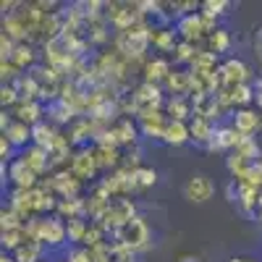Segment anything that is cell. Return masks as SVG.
I'll return each mask as SVG.
<instances>
[{
  "label": "cell",
  "mask_w": 262,
  "mask_h": 262,
  "mask_svg": "<svg viewBox=\"0 0 262 262\" xmlns=\"http://www.w3.org/2000/svg\"><path fill=\"white\" fill-rule=\"evenodd\" d=\"M170 71H173L170 60H168V58H163V55H155L152 60H144V69H142V74H144V76H142V81L163 86V84H165V79L170 76Z\"/></svg>",
  "instance_id": "7c38bea8"
},
{
  "label": "cell",
  "mask_w": 262,
  "mask_h": 262,
  "mask_svg": "<svg viewBox=\"0 0 262 262\" xmlns=\"http://www.w3.org/2000/svg\"><path fill=\"white\" fill-rule=\"evenodd\" d=\"M249 81H252V69L242 58H226L221 63V69H217V84H221V90H228V86H244Z\"/></svg>",
  "instance_id": "3957f363"
},
{
  "label": "cell",
  "mask_w": 262,
  "mask_h": 262,
  "mask_svg": "<svg viewBox=\"0 0 262 262\" xmlns=\"http://www.w3.org/2000/svg\"><path fill=\"white\" fill-rule=\"evenodd\" d=\"M202 11V16L205 18H210V21H217V18H221L223 13H226V8H231V3H228V0H205V3L200 6Z\"/></svg>",
  "instance_id": "cb8c5ba5"
},
{
  "label": "cell",
  "mask_w": 262,
  "mask_h": 262,
  "mask_svg": "<svg viewBox=\"0 0 262 262\" xmlns=\"http://www.w3.org/2000/svg\"><path fill=\"white\" fill-rule=\"evenodd\" d=\"M0 262H16V259H13V254H8V252H3V254H0Z\"/></svg>",
  "instance_id": "4316f807"
},
{
  "label": "cell",
  "mask_w": 262,
  "mask_h": 262,
  "mask_svg": "<svg viewBox=\"0 0 262 262\" xmlns=\"http://www.w3.org/2000/svg\"><path fill=\"white\" fill-rule=\"evenodd\" d=\"M3 137L21 152V149H27V147H32V126L29 123H21V121H11V126L3 131Z\"/></svg>",
  "instance_id": "2e32d148"
},
{
  "label": "cell",
  "mask_w": 262,
  "mask_h": 262,
  "mask_svg": "<svg viewBox=\"0 0 262 262\" xmlns=\"http://www.w3.org/2000/svg\"><path fill=\"white\" fill-rule=\"evenodd\" d=\"M242 134L231 126V123H221L217 126V131H215V139H212V144L207 147L210 152H226V155H231V152L242 144Z\"/></svg>",
  "instance_id": "8fae6325"
},
{
  "label": "cell",
  "mask_w": 262,
  "mask_h": 262,
  "mask_svg": "<svg viewBox=\"0 0 262 262\" xmlns=\"http://www.w3.org/2000/svg\"><path fill=\"white\" fill-rule=\"evenodd\" d=\"M189 131H191V144L196 147H210L212 139H215V131H217V123L207 121V118H191L189 121Z\"/></svg>",
  "instance_id": "5bb4252c"
},
{
  "label": "cell",
  "mask_w": 262,
  "mask_h": 262,
  "mask_svg": "<svg viewBox=\"0 0 262 262\" xmlns=\"http://www.w3.org/2000/svg\"><path fill=\"white\" fill-rule=\"evenodd\" d=\"M111 262H137V252L113 244V247H111Z\"/></svg>",
  "instance_id": "d4e9b609"
},
{
  "label": "cell",
  "mask_w": 262,
  "mask_h": 262,
  "mask_svg": "<svg viewBox=\"0 0 262 262\" xmlns=\"http://www.w3.org/2000/svg\"><path fill=\"white\" fill-rule=\"evenodd\" d=\"M60 137H63L60 128L53 126L50 121H42V123L32 126V144H37V147H42V149H48V152L55 149V144L60 142Z\"/></svg>",
  "instance_id": "4fadbf2b"
},
{
  "label": "cell",
  "mask_w": 262,
  "mask_h": 262,
  "mask_svg": "<svg viewBox=\"0 0 262 262\" xmlns=\"http://www.w3.org/2000/svg\"><path fill=\"white\" fill-rule=\"evenodd\" d=\"M137 123H139V134H142L144 139H149V142H163L170 118L165 116V111H155V113L139 116Z\"/></svg>",
  "instance_id": "8992f818"
},
{
  "label": "cell",
  "mask_w": 262,
  "mask_h": 262,
  "mask_svg": "<svg viewBox=\"0 0 262 262\" xmlns=\"http://www.w3.org/2000/svg\"><path fill=\"white\" fill-rule=\"evenodd\" d=\"M165 116L170 121H191L194 118V105L191 97H168L165 100Z\"/></svg>",
  "instance_id": "ac0fdd59"
},
{
  "label": "cell",
  "mask_w": 262,
  "mask_h": 262,
  "mask_svg": "<svg viewBox=\"0 0 262 262\" xmlns=\"http://www.w3.org/2000/svg\"><path fill=\"white\" fill-rule=\"evenodd\" d=\"M259 111H262V105H259Z\"/></svg>",
  "instance_id": "f1b7e54d"
},
{
  "label": "cell",
  "mask_w": 262,
  "mask_h": 262,
  "mask_svg": "<svg viewBox=\"0 0 262 262\" xmlns=\"http://www.w3.org/2000/svg\"><path fill=\"white\" fill-rule=\"evenodd\" d=\"M194 55H196V45H191V42H179V48L173 50V66H191V60H194Z\"/></svg>",
  "instance_id": "603a6c76"
},
{
  "label": "cell",
  "mask_w": 262,
  "mask_h": 262,
  "mask_svg": "<svg viewBox=\"0 0 262 262\" xmlns=\"http://www.w3.org/2000/svg\"><path fill=\"white\" fill-rule=\"evenodd\" d=\"M231 48V34L226 29H215L210 37H207V50L215 53V55H221Z\"/></svg>",
  "instance_id": "7402d4cb"
},
{
  "label": "cell",
  "mask_w": 262,
  "mask_h": 262,
  "mask_svg": "<svg viewBox=\"0 0 262 262\" xmlns=\"http://www.w3.org/2000/svg\"><path fill=\"white\" fill-rule=\"evenodd\" d=\"M42 252H45V247L39 242H34V238H29L27 244H21L13 252V259L16 262H42Z\"/></svg>",
  "instance_id": "ffe728a7"
},
{
  "label": "cell",
  "mask_w": 262,
  "mask_h": 262,
  "mask_svg": "<svg viewBox=\"0 0 262 262\" xmlns=\"http://www.w3.org/2000/svg\"><path fill=\"white\" fill-rule=\"evenodd\" d=\"M8 63L13 66V69L21 74V71H32L34 69V63H37V53H34V45L32 42H18L16 45V50H13V55L8 58Z\"/></svg>",
  "instance_id": "e0dca14e"
},
{
  "label": "cell",
  "mask_w": 262,
  "mask_h": 262,
  "mask_svg": "<svg viewBox=\"0 0 262 262\" xmlns=\"http://www.w3.org/2000/svg\"><path fill=\"white\" fill-rule=\"evenodd\" d=\"M179 262H202V259H200V257H194V254H184Z\"/></svg>",
  "instance_id": "484cf974"
},
{
  "label": "cell",
  "mask_w": 262,
  "mask_h": 262,
  "mask_svg": "<svg viewBox=\"0 0 262 262\" xmlns=\"http://www.w3.org/2000/svg\"><path fill=\"white\" fill-rule=\"evenodd\" d=\"M228 262H257V259H242V257H233V259H228Z\"/></svg>",
  "instance_id": "83f0119b"
},
{
  "label": "cell",
  "mask_w": 262,
  "mask_h": 262,
  "mask_svg": "<svg viewBox=\"0 0 262 262\" xmlns=\"http://www.w3.org/2000/svg\"><path fill=\"white\" fill-rule=\"evenodd\" d=\"M134 184H137V191L152 189V186L158 184V170H155V168H147V165L134 168Z\"/></svg>",
  "instance_id": "44dd1931"
},
{
  "label": "cell",
  "mask_w": 262,
  "mask_h": 262,
  "mask_svg": "<svg viewBox=\"0 0 262 262\" xmlns=\"http://www.w3.org/2000/svg\"><path fill=\"white\" fill-rule=\"evenodd\" d=\"M149 39H152V48H155L158 53H173L181 42L176 29H170V27H152Z\"/></svg>",
  "instance_id": "9a60e30c"
},
{
  "label": "cell",
  "mask_w": 262,
  "mask_h": 262,
  "mask_svg": "<svg viewBox=\"0 0 262 262\" xmlns=\"http://www.w3.org/2000/svg\"><path fill=\"white\" fill-rule=\"evenodd\" d=\"M69 170L74 173V176H79L81 181L97 176V173H100V165H97V158H95L92 144L76 147V149H74V155H71V168H69Z\"/></svg>",
  "instance_id": "5b68a950"
},
{
  "label": "cell",
  "mask_w": 262,
  "mask_h": 262,
  "mask_svg": "<svg viewBox=\"0 0 262 262\" xmlns=\"http://www.w3.org/2000/svg\"><path fill=\"white\" fill-rule=\"evenodd\" d=\"M113 236H116V244L118 247L134 249L137 254L149 247V226L144 223V217H139V215L131 217V221H126Z\"/></svg>",
  "instance_id": "7a4b0ae2"
},
{
  "label": "cell",
  "mask_w": 262,
  "mask_h": 262,
  "mask_svg": "<svg viewBox=\"0 0 262 262\" xmlns=\"http://www.w3.org/2000/svg\"><path fill=\"white\" fill-rule=\"evenodd\" d=\"M184 200L191 205H205L215 196V181L207 176V173H194V176L186 179L184 184Z\"/></svg>",
  "instance_id": "277c9868"
},
{
  "label": "cell",
  "mask_w": 262,
  "mask_h": 262,
  "mask_svg": "<svg viewBox=\"0 0 262 262\" xmlns=\"http://www.w3.org/2000/svg\"><path fill=\"white\" fill-rule=\"evenodd\" d=\"M27 231L34 242H39L42 247L58 249L60 244L69 242V228H66V221L60 215H45V217H34V221L27 223Z\"/></svg>",
  "instance_id": "6da1fadb"
},
{
  "label": "cell",
  "mask_w": 262,
  "mask_h": 262,
  "mask_svg": "<svg viewBox=\"0 0 262 262\" xmlns=\"http://www.w3.org/2000/svg\"><path fill=\"white\" fill-rule=\"evenodd\" d=\"M18 160L24 163L27 168H32L37 176H45L48 170L55 168V165H53V158H50V152L42 149V147H37V144H32V147H27V149H21V152H18Z\"/></svg>",
  "instance_id": "ba28073f"
},
{
  "label": "cell",
  "mask_w": 262,
  "mask_h": 262,
  "mask_svg": "<svg viewBox=\"0 0 262 262\" xmlns=\"http://www.w3.org/2000/svg\"><path fill=\"white\" fill-rule=\"evenodd\" d=\"M111 131H113V139H116V147H131L134 149L137 142H139V123L131 121V118H118L116 123H111Z\"/></svg>",
  "instance_id": "9c48e42d"
},
{
  "label": "cell",
  "mask_w": 262,
  "mask_h": 262,
  "mask_svg": "<svg viewBox=\"0 0 262 262\" xmlns=\"http://www.w3.org/2000/svg\"><path fill=\"white\" fill-rule=\"evenodd\" d=\"M165 144L170 147H184L191 142V131H189V123L186 121H170L168 128H165Z\"/></svg>",
  "instance_id": "d6986e66"
},
{
  "label": "cell",
  "mask_w": 262,
  "mask_h": 262,
  "mask_svg": "<svg viewBox=\"0 0 262 262\" xmlns=\"http://www.w3.org/2000/svg\"><path fill=\"white\" fill-rule=\"evenodd\" d=\"M42 113H48V107L42 105L39 100H18L11 107V116L16 121H21V123H29V126L42 123Z\"/></svg>",
  "instance_id": "30bf717a"
},
{
  "label": "cell",
  "mask_w": 262,
  "mask_h": 262,
  "mask_svg": "<svg viewBox=\"0 0 262 262\" xmlns=\"http://www.w3.org/2000/svg\"><path fill=\"white\" fill-rule=\"evenodd\" d=\"M231 126L242 137H252L262 128V111L259 107H242V111L231 113Z\"/></svg>",
  "instance_id": "52a82bcc"
}]
</instances>
